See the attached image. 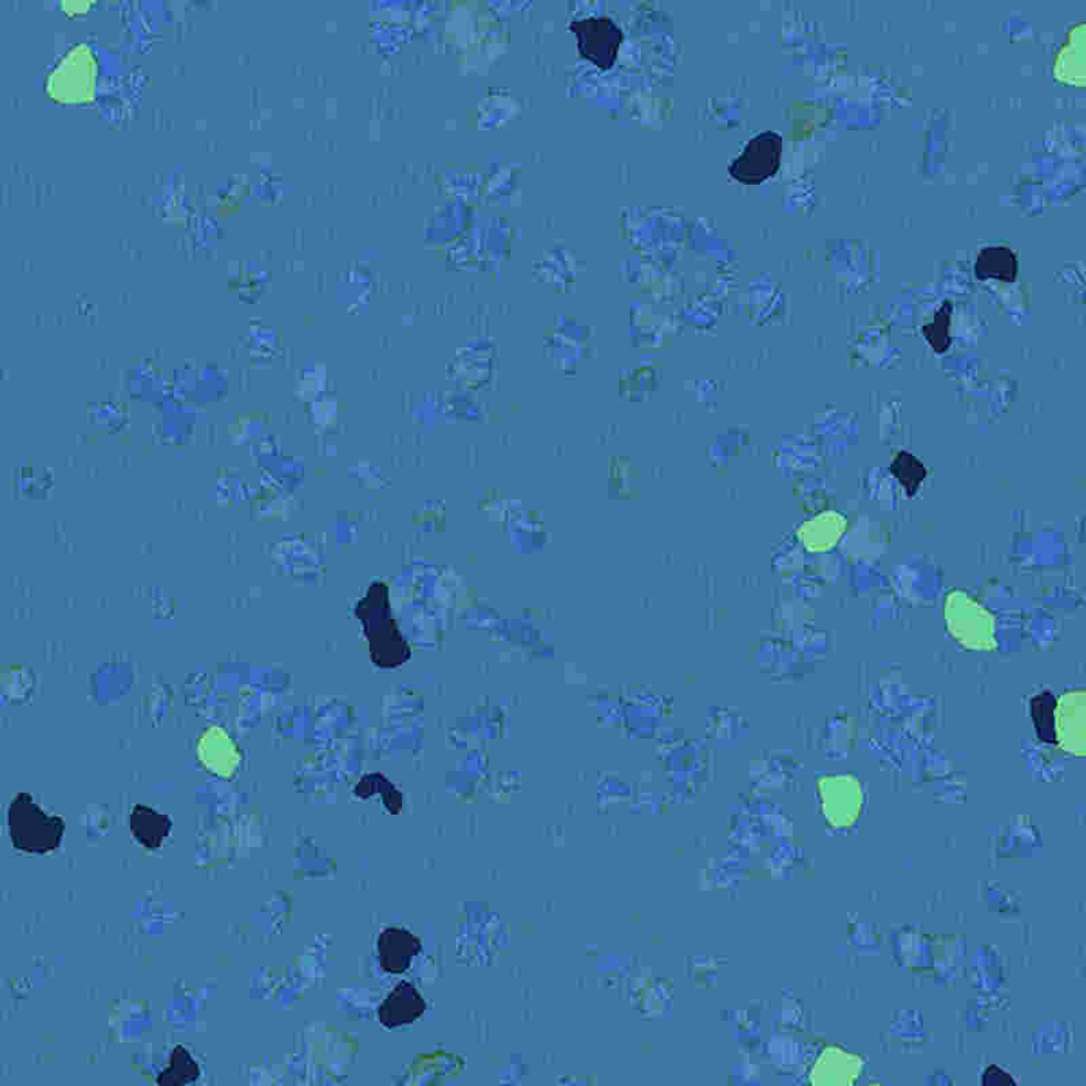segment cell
I'll list each match as a JSON object with an SVG mask.
<instances>
[{"mask_svg":"<svg viewBox=\"0 0 1086 1086\" xmlns=\"http://www.w3.org/2000/svg\"><path fill=\"white\" fill-rule=\"evenodd\" d=\"M422 951V943L410 930L387 928L377 940L382 969L390 974H402L411 968L413 958Z\"/></svg>","mask_w":1086,"mask_h":1086,"instance_id":"277c9868","label":"cell"},{"mask_svg":"<svg viewBox=\"0 0 1086 1086\" xmlns=\"http://www.w3.org/2000/svg\"><path fill=\"white\" fill-rule=\"evenodd\" d=\"M130 827L135 841L149 851L158 850L173 829L169 816L147 806L132 809Z\"/></svg>","mask_w":1086,"mask_h":1086,"instance_id":"8992f818","label":"cell"},{"mask_svg":"<svg viewBox=\"0 0 1086 1086\" xmlns=\"http://www.w3.org/2000/svg\"><path fill=\"white\" fill-rule=\"evenodd\" d=\"M782 153L783 136L773 131L761 132L731 162L730 173L742 183L765 182L778 170Z\"/></svg>","mask_w":1086,"mask_h":1086,"instance_id":"7a4b0ae2","label":"cell"},{"mask_svg":"<svg viewBox=\"0 0 1086 1086\" xmlns=\"http://www.w3.org/2000/svg\"><path fill=\"white\" fill-rule=\"evenodd\" d=\"M8 829L15 850L46 856L60 848L65 824L60 816L43 811L29 794H20L10 803Z\"/></svg>","mask_w":1086,"mask_h":1086,"instance_id":"6da1fadb","label":"cell"},{"mask_svg":"<svg viewBox=\"0 0 1086 1086\" xmlns=\"http://www.w3.org/2000/svg\"><path fill=\"white\" fill-rule=\"evenodd\" d=\"M200 1069L197 1062L184 1046H177L172 1053L169 1066L159 1074L158 1085H183L197 1082Z\"/></svg>","mask_w":1086,"mask_h":1086,"instance_id":"52a82bcc","label":"cell"},{"mask_svg":"<svg viewBox=\"0 0 1086 1086\" xmlns=\"http://www.w3.org/2000/svg\"><path fill=\"white\" fill-rule=\"evenodd\" d=\"M571 29L578 35L581 53L601 69H610L623 40L613 18L588 15L575 18Z\"/></svg>","mask_w":1086,"mask_h":1086,"instance_id":"3957f363","label":"cell"},{"mask_svg":"<svg viewBox=\"0 0 1086 1086\" xmlns=\"http://www.w3.org/2000/svg\"><path fill=\"white\" fill-rule=\"evenodd\" d=\"M427 1010L422 994L410 982H401L380 1007V1020L383 1027L400 1028L402 1025L415 1023Z\"/></svg>","mask_w":1086,"mask_h":1086,"instance_id":"5b68a950","label":"cell"}]
</instances>
